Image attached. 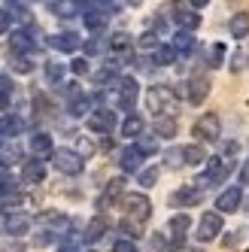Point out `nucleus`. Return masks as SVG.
<instances>
[{
  "mask_svg": "<svg viewBox=\"0 0 249 252\" xmlns=\"http://www.w3.org/2000/svg\"><path fill=\"white\" fill-rule=\"evenodd\" d=\"M188 6L191 9H204V6H210V0H188Z\"/></svg>",
  "mask_w": 249,
  "mask_h": 252,
  "instance_id": "obj_50",
  "label": "nucleus"
},
{
  "mask_svg": "<svg viewBox=\"0 0 249 252\" xmlns=\"http://www.w3.org/2000/svg\"><path fill=\"white\" fill-rule=\"evenodd\" d=\"M222 231V213H204L201 222H198V240L207 243V240H216Z\"/></svg>",
  "mask_w": 249,
  "mask_h": 252,
  "instance_id": "obj_6",
  "label": "nucleus"
},
{
  "mask_svg": "<svg viewBox=\"0 0 249 252\" xmlns=\"http://www.w3.org/2000/svg\"><path fill=\"white\" fill-rule=\"evenodd\" d=\"M106 19H110V12H106V9H88L85 12V28L88 31H103Z\"/></svg>",
  "mask_w": 249,
  "mask_h": 252,
  "instance_id": "obj_24",
  "label": "nucleus"
},
{
  "mask_svg": "<svg viewBox=\"0 0 249 252\" xmlns=\"http://www.w3.org/2000/svg\"><path fill=\"white\" fill-rule=\"evenodd\" d=\"M201 197H204L201 186H186V189H180V191H173L170 201H173L176 207H194V204H201Z\"/></svg>",
  "mask_w": 249,
  "mask_h": 252,
  "instance_id": "obj_15",
  "label": "nucleus"
},
{
  "mask_svg": "<svg viewBox=\"0 0 249 252\" xmlns=\"http://www.w3.org/2000/svg\"><path fill=\"white\" fill-rule=\"evenodd\" d=\"M137 94H140V85H137V79H119V85H116V106L119 110H134V103H137Z\"/></svg>",
  "mask_w": 249,
  "mask_h": 252,
  "instance_id": "obj_4",
  "label": "nucleus"
},
{
  "mask_svg": "<svg viewBox=\"0 0 249 252\" xmlns=\"http://www.w3.org/2000/svg\"><path fill=\"white\" fill-rule=\"evenodd\" d=\"M176 55H180V52H176L173 46H155V52H152V61H155L158 67H170V64L176 61Z\"/></svg>",
  "mask_w": 249,
  "mask_h": 252,
  "instance_id": "obj_25",
  "label": "nucleus"
},
{
  "mask_svg": "<svg viewBox=\"0 0 249 252\" xmlns=\"http://www.w3.org/2000/svg\"><path fill=\"white\" fill-rule=\"evenodd\" d=\"M85 52H88V55H94V52H100V43H97V40H92V43H85Z\"/></svg>",
  "mask_w": 249,
  "mask_h": 252,
  "instance_id": "obj_49",
  "label": "nucleus"
},
{
  "mask_svg": "<svg viewBox=\"0 0 249 252\" xmlns=\"http://www.w3.org/2000/svg\"><path fill=\"white\" fill-rule=\"evenodd\" d=\"M167 158H170V161H167V164H170V167H180V164H183V161H186V158H183V149H176V152H170Z\"/></svg>",
  "mask_w": 249,
  "mask_h": 252,
  "instance_id": "obj_46",
  "label": "nucleus"
},
{
  "mask_svg": "<svg viewBox=\"0 0 249 252\" xmlns=\"http://www.w3.org/2000/svg\"><path fill=\"white\" fill-rule=\"evenodd\" d=\"M31 216L28 213H9L6 216V234H12V237H25V234L31 231Z\"/></svg>",
  "mask_w": 249,
  "mask_h": 252,
  "instance_id": "obj_14",
  "label": "nucleus"
},
{
  "mask_svg": "<svg viewBox=\"0 0 249 252\" xmlns=\"http://www.w3.org/2000/svg\"><path fill=\"white\" fill-rule=\"evenodd\" d=\"M40 222H43V225L64 228V225H67V216H64V213H43V216H40Z\"/></svg>",
  "mask_w": 249,
  "mask_h": 252,
  "instance_id": "obj_38",
  "label": "nucleus"
},
{
  "mask_svg": "<svg viewBox=\"0 0 249 252\" xmlns=\"http://www.w3.org/2000/svg\"><path fill=\"white\" fill-rule=\"evenodd\" d=\"M92 152H94V146H92V143H88V140H79V155H82V158H88Z\"/></svg>",
  "mask_w": 249,
  "mask_h": 252,
  "instance_id": "obj_47",
  "label": "nucleus"
},
{
  "mask_svg": "<svg viewBox=\"0 0 249 252\" xmlns=\"http://www.w3.org/2000/svg\"><path fill=\"white\" fill-rule=\"evenodd\" d=\"M137 183L143 186V189H152V186L158 183V167H146V170H140V176H137Z\"/></svg>",
  "mask_w": 249,
  "mask_h": 252,
  "instance_id": "obj_34",
  "label": "nucleus"
},
{
  "mask_svg": "<svg viewBox=\"0 0 249 252\" xmlns=\"http://www.w3.org/2000/svg\"><path fill=\"white\" fill-rule=\"evenodd\" d=\"M52 9H55V15H64V19L76 15V3H70V0H55V3H52Z\"/></svg>",
  "mask_w": 249,
  "mask_h": 252,
  "instance_id": "obj_36",
  "label": "nucleus"
},
{
  "mask_svg": "<svg viewBox=\"0 0 249 252\" xmlns=\"http://www.w3.org/2000/svg\"><path fill=\"white\" fill-rule=\"evenodd\" d=\"M46 76H49V82H52V85H58V82H61V76H64V67H61L58 61H49V64H46Z\"/></svg>",
  "mask_w": 249,
  "mask_h": 252,
  "instance_id": "obj_37",
  "label": "nucleus"
},
{
  "mask_svg": "<svg viewBox=\"0 0 249 252\" xmlns=\"http://www.w3.org/2000/svg\"><path fill=\"white\" fill-rule=\"evenodd\" d=\"M146 103H149V110H152L155 116L173 113V110H176V92H173L170 85H152L149 94H146Z\"/></svg>",
  "mask_w": 249,
  "mask_h": 252,
  "instance_id": "obj_1",
  "label": "nucleus"
},
{
  "mask_svg": "<svg viewBox=\"0 0 249 252\" xmlns=\"http://www.w3.org/2000/svg\"><path fill=\"white\" fill-rule=\"evenodd\" d=\"M22 179H25V183H43V179H46V164H43V158L28 161L25 170H22Z\"/></svg>",
  "mask_w": 249,
  "mask_h": 252,
  "instance_id": "obj_22",
  "label": "nucleus"
},
{
  "mask_svg": "<svg viewBox=\"0 0 249 252\" xmlns=\"http://www.w3.org/2000/svg\"><path fill=\"white\" fill-rule=\"evenodd\" d=\"M155 137H161V140H173L176 137V119L170 113L155 116Z\"/></svg>",
  "mask_w": 249,
  "mask_h": 252,
  "instance_id": "obj_18",
  "label": "nucleus"
},
{
  "mask_svg": "<svg viewBox=\"0 0 249 252\" xmlns=\"http://www.w3.org/2000/svg\"><path fill=\"white\" fill-rule=\"evenodd\" d=\"M191 228V219H188V213H176L173 219H170V234H173V249H180L186 243V231Z\"/></svg>",
  "mask_w": 249,
  "mask_h": 252,
  "instance_id": "obj_13",
  "label": "nucleus"
},
{
  "mask_svg": "<svg viewBox=\"0 0 249 252\" xmlns=\"http://www.w3.org/2000/svg\"><path fill=\"white\" fill-rule=\"evenodd\" d=\"M240 186H249V158H246V164L240 170Z\"/></svg>",
  "mask_w": 249,
  "mask_h": 252,
  "instance_id": "obj_48",
  "label": "nucleus"
},
{
  "mask_svg": "<svg viewBox=\"0 0 249 252\" xmlns=\"http://www.w3.org/2000/svg\"><path fill=\"white\" fill-rule=\"evenodd\" d=\"M140 46H143V49H155V46H158L155 33H152V31H149V33H143V37H140Z\"/></svg>",
  "mask_w": 249,
  "mask_h": 252,
  "instance_id": "obj_45",
  "label": "nucleus"
},
{
  "mask_svg": "<svg viewBox=\"0 0 249 252\" xmlns=\"http://www.w3.org/2000/svg\"><path fill=\"white\" fill-rule=\"evenodd\" d=\"M240 204H243V191H240V189H225V191L216 197L219 213H237Z\"/></svg>",
  "mask_w": 249,
  "mask_h": 252,
  "instance_id": "obj_11",
  "label": "nucleus"
},
{
  "mask_svg": "<svg viewBox=\"0 0 249 252\" xmlns=\"http://www.w3.org/2000/svg\"><path fill=\"white\" fill-rule=\"evenodd\" d=\"M137 146L143 149V155H149V152H155V149H158V140H155V137H143V134H140V137H137Z\"/></svg>",
  "mask_w": 249,
  "mask_h": 252,
  "instance_id": "obj_40",
  "label": "nucleus"
},
{
  "mask_svg": "<svg viewBox=\"0 0 249 252\" xmlns=\"http://www.w3.org/2000/svg\"><path fill=\"white\" fill-rule=\"evenodd\" d=\"M222 61H225V43H213V49H210V67H222Z\"/></svg>",
  "mask_w": 249,
  "mask_h": 252,
  "instance_id": "obj_35",
  "label": "nucleus"
},
{
  "mask_svg": "<svg viewBox=\"0 0 249 252\" xmlns=\"http://www.w3.org/2000/svg\"><path fill=\"white\" fill-rule=\"evenodd\" d=\"M225 176H228V167H225V161H222V158H210V164H207L204 176L198 179V186H201V189H204V186H216V183H222Z\"/></svg>",
  "mask_w": 249,
  "mask_h": 252,
  "instance_id": "obj_9",
  "label": "nucleus"
},
{
  "mask_svg": "<svg viewBox=\"0 0 249 252\" xmlns=\"http://www.w3.org/2000/svg\"><path fill=\"white\" fill-rule=\"evenodd\" d=\"M88 128L94 134H110L116 128V113L113 110H94L88 113Z\"/></svg>",
  "mask_w": 249,
  "mask_h": 252,
  "instance_id": "obj_7",
  "label": "nucleus"
},
{
  "mask_svg": "<svg viewBox=\"0 0 249 252\" xmlns=\"http://www.w3.org/2000/svg\"><path fill=\"white\" fill-rule=\"evenodd\" d=\"M228 31H231V37H234V40L249 37V12H234V15H231Z\"/></svg>",
  "mask_w": 249,
  "mask_h": 252,
  "instance_id": "obj_20",
  "label": "nucleus"
},
{
  "mask_svg": "<svg viewBox=\"0 0 249 252\" xmlns=\"http://www.w3.org/2000/svg\"><path fill=\"white\" fill-rule=\"evenodd\" d=\"M52 161H55V167L67 176H79L82 167H85V158L73 149H55V155H52Z\"/></svg>",
  "mask_w": 249,
  "mask_h": 252,
  "instance_id": "obj_2",
  "label": "nucleus"
},
{
  "mask_svg": "<svg viewBox=\"0 0 249 252\" xmlns=\"http://www.w3.org/2000/svg\"><path fill=\"white\" fill-rule=\"evenodd\" d=\"M183 158H186V164H204V149L201 146H186L183 149Z\"/></svg>",
  "mask_w": 249,
  "mask_h": 252,
  "instance_id": "obj_33",
  "label": "nucleus"
},
{
  "mask_svg": "<svg viewBox=\"0 0 249 252\" xmlns=\"http://www.w3.org/2000/svg\"><path fill=\"white\" fill-rule=\"evenodd\" d=\"M70 116H88V110H92V100H88V94H82L76 85H70Z\"/></svg>",
  "mask_w": 249,
  "mask_h": 252,
  "instance_id": "obj_16",
  "label": "nucleus"
},
{
  "mask_svg": "<svg viewBox=\"0 0 249 252\" xmlns=\"http://www.w3.org/2000/svg\"><path fill=\"white\" fill-rule=\"evenodd\" d=\"M119 167H122L124 173H140V167H143V149H140V146L124 149L122 158H119Z\"/></svg>",
  "mask_w": 249,
  "mask_h": 252,
  "instance_id": "obj_12",
  "label": "nucleus"
},
{
  "mask_svg": "<svg viewBox=\"0 0 249 252\" xmlns=\"http://www.w3.org/2000/svg\"><path fill=\"white\" fill-rule=\"evenodd\" d=\"M167 12L173 15V22L180 25V28H186V31H194V28L201 25V15H198V12H191V9H186L183 3H170Z\"/></svg>",
  "mask_w": 249,
  "mask_h": 252,
  "instance_id": "obj_8",
  "label": "nucleus"
},
{
  "mask_svg": "<svg viewBox=\"0 0 249 252\" xmlns=\"http://www.w3.org/2000/svg\"><path fill=\"white\" fill-rule=\"evenodd\" d=\"M194 252H198V249H194Z\"/></svg>",
  "mask_w": 249,
  "mask_h": 252,
  "instance_id": "obj_55",
  "label": "nucleus"
},
{
  "mask_svg": "<svg viewBox=\"0 0 249 252\" xmlns=\"http://www.w3.org/2000/svg\"><path fill=\"white\" fill-rule=\"evenodd\" d=\"M122 134H124V137H131V140H137L140 134H143V119L131 113L128 119H124V125H122Z\"/></svg>",
  "mask_w": 249,
  "mask_h": 252,
  "instance_id": "obj_28",
  "label": "nucleus"
},
{
  "mask_svg": "<svg viewBox=\"0 0 249 252\" xmlns=\"http://www.w3.org/2000/svg\"><path fill=\"white\" fill-rule=\"evenodd\" d=\"M22 131H25V122L15 119V116H9V119L0 122V134H3V137H15V134H22Z\"/></svg>",
  "mask_w": 249,
  "mask_h": 252,
  "instance_id": "obj_30",
  "label": "nucleus"
},
{
  "mask_svg": "<svg viewBox=\"0 0 249 252\" xmlns=\"http://www.w3.org/2000/svg\"><path fill=\"white\" fill-rule=\"evenodd\" d=\"M122 189H124V179H122V176L110 179V186H106V191H103V197H100V207H110L116 197L122 194Z\"/></svg>",
  "mask_w": 249,
  "mask_h": 252,
  "instance_id": "obj_26",
  "label": "nucleus"
},
{
  "mask_svg": "<svg viewBox=\"0 0 249 252\" xmlns=\"http://www.w3.org/2000/svg\"><path fill=\"white\" fill-rule=\"evenodd\" d=\"M237 149H240L237 143H228V146H225V155H237Z\"/></svg>",
  "mask_w": 249,
  "mask_h": 252,
  "instance_id": "obj_51",
  "label": "nucleus"
},
{
  "mask_svg": "<svg viewBox=\"0 0 249 252\" xmlns=\"http://www.w3.org/2000/svg\"><path fill=\"white\" fill-rule=\"evenodd\" d=\"M12 100V79L9 76H0V110H6Z\"/></svg>",
  "mask_w": 249,
  "mask_h": 252,
  "instance_id": "obj_32",
  "label": "nucleus"
},
{
  "mask_svg": "<svg viewBox=\"0 0 249 252\" xmlns=\"http://www.w3.org/2000/svg\"><path fill=\"white\" fill-rule=\"evenodd\" d=\"M70 70H73L76 76H85V73H88V61H85V58H76L73 64H70Z\"/></svg>",
  "mask_w": 249,
  "mask_h": 252,
  "instance_id": "obj_44",
  "label": "nucleus"
},
{
  "mask_svg": "<svg viewBox=\"0 0 249 252\" xmlns=\"http://www.w3.org/2000/svg\"><path fill=\"white\" fill-rule=\"evenodd\" d=\"M12 70H15V73H31L33 64H31L25 55H15V58H12Z\"/></svg>",
  "mask_w": 249,
  "mask_h": 252,
  "instance_id": "obj_41",
  "label": "nucleus"
},
{
  "mask_svg": "<svg viewBox=\"0 0 249 252\" xmlns=\"http://www.w3.org/2000/svg\"><path fill=\"white\" fill-rule=\"evenodd\" d=\"M113 252H137V243L134 240H116L113 243Z\"/></svg>",
  "mask_w": 249,
  "mask_h": 252,
  "instance_id": "obj_43",
  "label": "nucleus"
},
{
  "mask_svg": "<svg viewBox=\"0 0 249 252\" xmlns=\"http://www.w3.org/2000/svg\"><path fill=\"white\" fill-rule=\"evenodd\" d=\"M58 252H76V249H73V246H61Z\"/></svg>",
  "mask_w": 249,
  "mask_h": 252,
  "instance_id": "obj_52",
  "label": "nucleus"
},
{
  "mask_svg": "<svg viewBox=\"0 0 249 252\" xmlns=\"http://www.w3.org/2000/svg\"><path fill=\"white\" fill-rule=\"evenodd\" d=\"M128 3H131V6H140V3H143V0H128Z\"/></svg>",
  "mask_w": 249,
  "mask_h": 252,
  "instance_id": "obj_53",
  "label": "nucleus"
},
{
  "mask_svg": "<svg viewBox=\"0 0 249 252\" xmlns=\"http://www.w3.org/2000/svg\"><path fill=\"white\" fill-rule=\"evenodd\" d=\"M152 249L155 252H170L173 249V240H167L164 234H155V237H152Z\"/></svg>",
  "mask_w": 249,
  "mask_h": 252,
  "instance_id": "obj_39",
  "label": "nucleus"
},
{
  "mask_svg": "<svg viewBox=\"0 0 249 252\" xmlns=\"http://www.w3.org/2000/svg\"><path fill=\"white\" fill-rule=\"evenodd\" d=\"M9 28H12V12L0 9V33H9Z\"/></svg>",
  "mask_w": 249,
  "mask_h": 252,
  "instance_id": "obj_42",
  "label": "nucleus"
},
{
  "mask_svg": "<svg viewBox=\"0 0 249 252\" xmlns=\"http://www.w3.org/2000/svg\"><path fill=\"white\" fill-rule=\"evenodd\" d=\"M6 9H12V19H22L25 25H31V12L22 0H6Z\"/></svg>",
  "mask_w": 249,
  "mask_h": 252,
  "instance_id": "obj_31",
  "label": "nucleus"
},
{
  "mask_svg": "<svg viewBox=\"0 0 249 252\" xmlns=\"http://www.w3.org/2000/svg\"><path fill=\"white\" fill-rule=\"evenodd\" d=\"M110 52H116V55H124V52H131V37L128 33H113L110 37Z\"/></svg>",
  "mask_w": 249,
  "mask_h": 252,
  "instance_id": "obj_29",
  "label": "nucleus"
},
{
  "mask_svg": "<svg viewBox=\"0 0 249 252\" xmlns=\"http://www.w3.org/2000/svg\"><path fill=\"white\" fill-rule=\"evenodd\" d=\"M207 94H210V79H207V76H194V79L188 82V100H191V103H204Z\"/></svg>",
  "mask_w": 249,
  "mask_h": 252,
  "instance_id": "obj_19",
  "label": "nucleus"
},
{
  "mask_svg": "<svg viewBox=\"0 0 249 252\" xmlns=\"http://www.w3.org/2000/svg\"><path fill=\"white\" fill-rule=\"evenodd\" d=\"M49 46L58 49V52H76L79 49V37L73 31H64V33H55V37H49Z\"/></svg>",
  "mask_w": 249,
  "mask_h": 252,
  "instance_id": "obj_17",
  "label": "nucleus"
},
{
  "mask_svg": "<svg viewBox=\"0 0 249 252\" xmlns=\"http://www.w3.org/2000/svg\"><path fill=\"white\" fill-rule=\"evenodd\" d=\"M222 134V122L216 113H204L198 122H194V137L198 140H207V143H216Z\"/></svg>",
  "mask_w": 249,
  "mask_h": 252,
  "instance_id": "obj_3",
  "label": "nucleus"
},
{
  "mask_svg": "<svg viewBox=\"0 0 249 252\" xmlns=\"http://www.w3.org/2000/svg\"><path fill=\"white\" fill-rule=\"evenodd\" d=\"M173 49L176 52H180V55H188V52L194 49V37H191V31H180V33H176V37H173Z\"/></svg>",
  "mask_w": 249,
  "mask_h": 252,
  "instance_id": "obj_27",
  "label": "nucleus"
},
{
  "mask_svg": "<svg viewBox=\"0 0 249 252\" xmlns=\"http://www.w3.org/2000/svg\"><path fill=\"white\" fill-rule=\"evenodd\" d=\"M103 231H106V219H103V216H94V219L85 225L82 240H85V243H97V240L103 237Z\"/></svg>",
  "mask_w": 249,
  "mask_h": 252,
  "instance_id": "obj_23",
  "label": "nucleus"
},
{
  "mask_svg": "<svg viewBox=\"0 0 249 252\" xmlns=\"http://www.w3.org/2000/svg\"><path fill=\"white\" fill-rule=\"evenodd\" d=\"M33 46H37V43H33V37H31L28 31H15L12 37H9V49L15 52V55H25V52H33Z\"/></svg>",
  "mask_w": 249,
  "mask_h": 252,
  "instance_id": "obj_21",
  "label": "nucleus"
},
{
  "mask_svg": "<svg viewBox=\"0 0 249 252\" xmlns=\"http://www.w3.org/2000/svg\"><path fill=\"white\" fill-rule=\"evenodd\" d=\"M31 152H33V158H52L55 155V143H52L49 134L37 131V134H31Z\"/></svg>",
  "mask_w": 249,
  "mask_h": 252,
  "instance_id": "obj_10",
  "label": "nucleus"
},
{
  "mask_svg": "<svg viewBox=\"0 0 249 252\" xmlns=\"http://www.w3.org/2000/svg\"><path fill=\"white\" fill-rule=\"evenodd\" d=\"M100 3H110V0H100Z\"/></svg>",
  "mask_w": 249,
  "mask_h": 252,
  "instance_id": "obj_54",
  "label": "nucleus"
},
{
  "mask_svg": "<svg viewBox=\"0 0 249 252\" xmlns=\"http://www.w3.org/2000/svg\"><path fill=\"white\" fill-rule=\"evenodd\" d=\"M124 213H128V219L134 222H146L152 216V204L146 194H128L124 197Z\"/></svg>",
  "mask_w": 249,
  "mask_h": 252,
  "instance_id": "obj_5",
  "label": "nucleus"
}]
</instances>
